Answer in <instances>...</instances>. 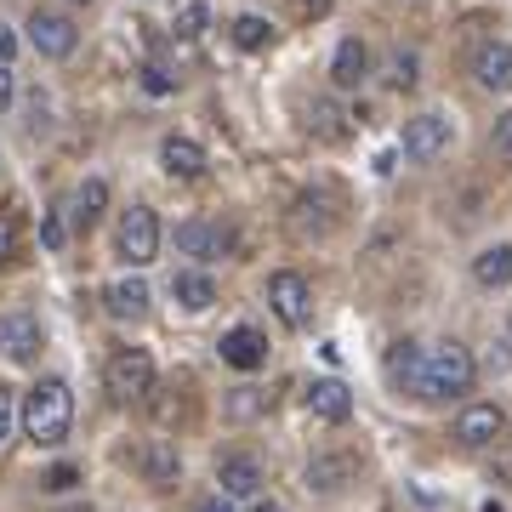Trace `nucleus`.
<instances>
[{"instance_id":"obj_6","label":"nucleus","mask_w":512,"mask_h":512,"mask_svg":"<svg viewBox=\"0 0 512 512\" xmlns=\"http://www.w3.org/2000/svg\"><path fill=\"white\" fill-rule=\"evenodd\" d=\"M40 353V319L29 308H12L0 313V359L6 365H35Z\"/></svg>"},{"instance_id":"obj_20","label":"nucleus","mask_w":512,"mask_h":512,"mask_svg":"<svg viewBox=\"0 0 512 512\" xmlns=\"http://www.w3.org/2000/svg\"><path fill=\"white\" fill-rule=\"evenodd\" d=\"M473 279L484 285V291H501V285L512 279V245H490V251H478Z\"/></svg>"},{"instance_id":"obj_16","label":"nucleus","mask_w":512,"mask_h":512,"mask_svg":"<svg viewBox=\"0 0 512 512\" xmlns=\"http://www.w3.org/2000/svg\"><path fill=\"white\" fill-rule=\"evenodd\" d=\"M217 484H222V495H256L262 467H256V456H222L217 461Z\"/></svg>"},{"instance_id":"obj_7","label":"nucleus","mask_w":512,"mask_h":512,"mask_svg":"<svg viewBox=\"0 0 512 512\" xmlns=\"http://www.w3.org/2000/svg\"><path fill=\"white\" fill-rule=\"evenodd\" d=\"M268 302H274L279 325H291V330H302V325H308V313H313V291H308V279L291 274V268L268 279Z\"/></svg>"},{"instance_id":"obj_29","label":"nucleus","mask_w":512,"mask_h":512,"mask_svg":"<svg viewBox=\"0 0 512 512\" xmlns=\"http://www.w3.org/2000/svg\"><path fill=\"white\" fill-rule=\"evenodd\" d=\"M228 410H234V416H262V410H268V393H256V387H239L234 399H228Z\"/></svg>"},{"instance_id":"obj_5","label":"nucleus","mask_w":512,"mask_h":512,"mask_svg":"<svg viewBox=\"0 0 512 512\" xmlns=\"http://www.w3.org/2000/svg\"><path fill=\"white\" fill-rule=\"evenodd\" d=\"M29 46H35L40 57H52V63H63V57H74V46H80V29H74L63 12H29Z\"/></svg>"},{"instance_id":"obj_39","label":"nucleus","mask_w":512,"mask_h":512,"mask_svg":"<svg viewBox=\"0 0 512 512\" xmlns=\"http://www.w3.org/2000/svg\"><path fill=\"white\" fill-rule=\"evenodd\" d=\"M200 512H228V495H217V501H205Z\"/></svg>"},{"instance_id":"obj_36","label":"nucleus","mask_w":512,"mask_h":512,"mask_svg":"<svg viewBox=\"0 0 512 512\" xmlns=\"http://www.w3.org/2000/svg\"><path fill=\"white\" fill-rule=\"evenodd\" d=\"M12 239H18V228H12V222L0 217V262H6V256H12Z\"/></svg>"},{"instance_id":"obj_3","label":"nucleus","mask_w":512,"mask_h":512,"mask_svg":"<svg viewBox=\"0 0 512 512\" xmlns=\"http://www.w3.org/2000/svg\"><path fill=\"white\" fill-rule=\"evenodd\" d=\"M103 382H109V393L120 404H137L154 393V359H148L143 348H120L109 359V370H103Z\"/></svg>"},{"instance_id":"obj_22","label":"nucleus","mask_w":512,"mask_h":512,"mask_svg":"<svg viewBox=\"0 0 512 512\" xmlns=\"http://www.w3.org/2000/svg\"><path fill=\"white\" fill-rule=\"evenodd\" d=\"M177 251H183V256H200V262H211V256L222 251V234L211 228V222H183V228H177Z\"/></svg>"},{"instance_id":"obj_14","label":"nucleus","mask_w":512,"mask_h":512,"mask_svg":"<svg viewBox=\"0 0 512 512\" xmlns=\"http://www.w3.org/2000/svg\"><path fill=\"white\" fill-rule=\"evenodd\" d=\"M365 74H370V52H365V40H342L336 46V57H330V80L342 86V92H353V86H365Z\"/></svg>"},{"instance_id":"obj_27","label":"nucleus","mask_w":512,"mask_h":512,"mask_svg":"<svg viewBox=\"0 0 512 512\" xmlns=\"http://www.w3.org/2000/svg\"><path fill=\"white\" fill-rule=\"evenodd\" d=\"M205 23H211V6H205V0H188L183 12H177V35H183V40H200Z\"/></svg>"},{"instance_id":"obj_19","label":"nucleus","mask_w":512,"mask_h":512,"mask_svg":"<svg viewBox=\"0 0 512 512\" xmlns=\"http://www.w3.org/2000/svg\"><path fill=\"white\" fill-rule=\"evenodd\" d=\"M103 205H109V183H103V177H92V183H80V188H74V200H69L74 228H92V222L103 217Z\"/></svg>"},{"instance_id":"obj_9","label":"nucleus","mask_w":512,"mask_h":512,"mask_svg":"<svg viewBox=\"0 0 512 512\" xmlns=\"http://www.w3.org/2000/svg\"><path fill=\"white\" fill-rule=\"evenodd\" d=\"M507 433V410L501 404H467L456 416V439L467 444V450H484V444H495Z\"/></svg>"},{"instance_id":"obj_25","label":"nucleus","mask_w":512,"mask_h":512,"mask_svg":"<svg viewBox=\"0 0 512 512\" xmlns=\"http://www.w3.org/2000/svg\"><path fill=\"white\" fill-rule=\"evenodd\" d=\"M416 69H421L416 52H404V46H393V52H387V86H393V92H410V86L421 80Z\"/></svg>"},{"instance_id":"obj_31","label":"nucleus","mask_w":512,"mask_h":512,"mask_svg":"<svg viewBox=\"0 0 512 512\" xmlns=\"http://www.w3.org/2000/svg\"><path fill=\"white\" fill-rule=\"evenodd\" d=\"M12 416H18V410H12V393L0 387V444L12 439Z\"/></svg>"},{"instance_id":"obj_11","label":"nucleus","mask_w":512,"mask_h":512,"mask_svg":"<svg viewBox=\"0 0 512 512\" xmlns=\"http://www.w3.org/2000/svg\"><path fill=\"white\" fill-rule=\"evenodd\" d=\"M217 348H222V359H228L234 370H262V365H268V342H262V336H256L251 325L228 330V336H222Z\"/></svg>"},{"instance_id":"obj_42","label":"nucleus","mask_w":512,"mask_h":512,"mask_svg":"<svg viewBox=\"0 0 512 512\" xmlns=\"http://www.w3.org/2000/svg\"><path fill=\"white\" fill-rule=\"evenodd\" d=\"M74 512H86V507H74Z\"/></svg>"},{"instance_id":"obj_1","label":"nucleus","mask_w":512,"mask_h":512,"mask_svg":"<svg viewBox=\"0 0 512 512\" xmlns=\"http://www.w3.org/2000/svg\"><path fill=\"white\" fill-rule=\"evenodd\" d=\"M69 427H74V393H69V382L46 376V382L29 387V399H23V433L52 450V444L69 439Z\"/></svg>"},{"instance_id":"obj_28","label":"nucleus","mask_w":512,"mask_h":512,"mask_svg":"<svg viewBox=\"0 0 512 512\" xmlns=\"http://www.w3.org/2000/svg\"><path fill=\"white\" fill-rule=\"evenodd\" d=\"M143 92L148 97H171V92H177V74L160 69V63H148V69H143Z\"/></svg>"},{"instance_id":"obj_33","label":"nucleus","mask_w":512,"mask_h":512,"mask_svg":"<svg viewBox=\"0 0 512 512\" xmlns=\"http://www.w3.org/2000/svg\"><path fill=\"white\" fill-rule=\"evenodd\" d=\"M495 478H501V484H512V444H501V450H495Z\"/></svg>"},{"instance_id":"obj_17","label":"nucleus","mask_w":512,"mask_h":512,"mask_svg":"<svg viewBox=\"0 0 512 512\" xmlns=\"http://www.w3.org/2000/svg\"><path fill=\"white\" fill-rule=\"evenodd\" d=\"M308 410L319 421H348L353 416V393L342 382H313L308 387Z\"/></svg>"},{"instance_id":"obj_35","label":"nucleus","mask_w":512,"mask_h":512,"mask_svg":"<svg viewBox=\"0 0 512 512\" xmlns=\"http://www.w3.org/2000/svg\"><path fill=\"white\" fill-rule=\"evenodd\" d=\"M63 239H69V228H63V217H46V245H52V251H57Z\"/></svg>"},{"instance_id":"obj_40","label":"nucleus","mask_w":512,"mask_h":512,"mask_svg":"<svg viewBox=\"0 0 512 512\" xmlns=\"http://www.w3.org/2000/svg\"><path fill=\"white\" fill-rule=\"evenodd\" d=\"M325 6H330V0H308V12H325Z\"/></svg>"},{"instance_id":"obj_30","label":"nucleus","mask_w":512,"mask_h":512,"mask_svg":"<svg viewBox=\"0 0 512 512\" xmlns=\"http://www.w3.org/2000/svg\"><path fill=\"white\" fill-rule=\"evenodd\" d=\"M490 143H495V154H501V160H512V109L495 120V137H490Z\"/></svg>"},{"instance_id":"obj_10","label":"nucleus","mask_w":512,"mask_h":512,"mask_svg":"<svg viewBox=\"0 0 512 512\" xmlns=\"http://www.w3.org/2000/svg\"><path fill=\"white\" fill-rule=\"evenodd\" d=\"M473 80L484 92H512V40H484V46H478Z\"/></svg>"},{"instance_id":"obj_18","label":"nucleus","mask_w":512,"mask_h":512,"mask_svg":"<svg viewBox=\"0 0 512 512\" xmlns=\"http://www.w3.org/2000/svg\"><path fill=\"white\" fill-rule=\"evenodd\" d=\"M387 376H393L404 393H416L421 399V348L416 342H393V353H387Z\"/></svg>"},{"instance_id":"obj_26","label":"nucleus","mask_w":512,"mask_h":512,"mask_svg":"<svg viewBox=\"0 0 512 512\" xmlns=\"http://www.w3.org/2000/svg\"><path fill=\"white\" fill-rule=\"evenodd\" d=\"M308 131H319V137H342V114H336V103H330V97H313Z\"/></svg>"},{"instance_id":"obj_37","label":"nucleus","mask_w":512,"mask_h":512,"mask_svg":"<svg viewBox=\"0 0 512 512\" xmlns=\"http://www.w3.org/2000/svg\"><path fill=\"white\" fill-rule=\"evenodd\" d=\"M12 52H18V40H12V29L0 23V63H12Z\"/></svg>"},{"instance_id":"obj_13","label":"nucleus","mask_w":512,"mask_h":512,"mask_svg":"<svg viewBox=\"0 0 512 512\" xmlns=\"http://www.w3.org/2000/svg\"><path fill=\"white\" fill-rule=\"evenodd\" d=\"M137 467H143L148 484H177V473H183V461H177V444L171 439H148L143 450H137Z\"/></svg>"},{"instance_id":"obj_24","label":"nucleus","mask_w":512,"mask_h":512,"mask_svg":"<svg viewBox=\"0 0 512 512\" xmlns=\"http://www.w3.org/2000/svg\"><path fill=\"white\" fill-rule=\"evenodd\" d=\"M234 46H245V52H262V46H274V23L256 18V12L234 18Z\"/></svg>"},{"instance_id":"obj_41","label":"nucleus","mask_w":512,"mask_h":512,"mask_svg":"<svg viewBox=\"0 0 512 512\" xmlns=\"http://www.w3.org/2000/svg\"><path fill=\"white\" fill-rule=\"evenodd\" d=\"M74 6H92V0H74Z\"/></svg>"},{"instance_id":"obj_38","label":"nucleus","mask_w":512,"mask_h":512,"mask_svg":"<svg viewBox=\"0 0 512 512\" xmlns=\"http://www.w3.org/2000/svg\"><path fill=\"white\" fill-rule=\"evenodd\" d=\"M245 512H285V507H279V501H268V495H251V507H245Z\"/></svg>"},{"instance_id":"obj_15","label":"nucleus","mask_w":512,"mask_h":512,"mask_svg":"<svg viewBox=\"0 0 512 512\" xmlns=\"http://www.w3.org/2000/svg\"><path fill=\"white\" fill-rule=\"evenodd\" d=\"M148 302H154V296H148L143 279H114L109 291H103V308H109L114 319H143Z\"/></svg>"},{"instance_id":"obj_32","label":"nucleus","mask_w":512,"mask_h":512,"mask_svg":"<svg viewBox=\"0 0 512 512\" xmlns=\"http://www.w3.org/2000/svg\"><path fill=\"white\" fill-rule=\"evenodd\" d=\"M74 478H80L74 467H52V473H46V490H69Z\"/></svg>"},{"instance_id":"obj_21","label":"nucleus","mask_w":512,"mask_h":512,"mask_svg":"<svg viewBox=\"0 0 512 512\" xmlns=\"http://www.w3.org/2000/svg\"><path fill=\"white\" fill-rule=\"evenodd\" d=\"M353 478V456H313L308 461V490H342Z\"/></svg>"},{"instance_id":"obj_34","label":"nucleus","mask_w":512,"mask_h":512,"mask_svg":"<svg viewBox=\"0 0 512 512\" xmlns=\"http://www.w3.org/2000/svg\"><path fill=\"white\" fill-rule=\"evenodd\" d=\"M12 97H18V86H12V69L0 63V109H12Z\"/></svg>"},{"instance_id":"obj_23","label":"nucleus","mask_w":512,"mask_h":512,"mask_svg":"<svg viewBox=\"0 0 512 512\" xmlns=\"http://www.w3.org/2000/svg\"><path fill=\"white\" fill-rule=\"evenodd\" d=\"M171 296H177L188 313H205L217 302V285H211V274H177L171 279Z\"/></svg>"},{"instance_id":"obj_2","label":"nucleus","mask_w":512,"mask_h":512,"mask_svg":"<svg viewBox=\"0 0 512 512\" xmlns=\"http://www.w3.org/2000/svg\"><path fill=\"white\" fill-rule=\"evenodd\" d=\"M478 365L461 342H439V348H421V399H461L473 387Z\"/></svg>"},{"instance_id":"obj_12","label":"nucleus","mask_w":512,"mask_h":512,"mask_svg":"<svg viewBox=\"0 0 512 512\" xmlns=\"http://www.w3.org/2000/svg\"><path fill=\"white\" fill-rule=\"evenodd\" d=\"M160 165L171 171V177L194 183V177H205V148L194 143V137H165V143H160Z\"/></svg>"},{"instance_id":"obj_4","label":"nucleus","mask_w":512,"mask_h":512,"mask_svg":"<svg viewBox=\"0 0 512 512\" xmlns=\"http://www.w3.org/2000/svg\"><path fill=\"white\" fill-rule=\"evenodd\" d=\"M114 245H120V256H126L131 268H148V262L160 256V217H154L148 205H131L126 217H120Z\"/></svg>"},{"instance_id":"obj_8","label":"nucleus","mask_w":512,"mask_h":512,"mask_svg":"<svg viewBox=\"0 0 512 512\" xmlns=\"http://www.w3.org/2000/svg\"><path fill=\"white\" fill-rule=\"evenodd\" d=\"M444 148H450V120L444 114H416V120H404V154L410 160H439Z\"/></svg>"}]
</instances>
